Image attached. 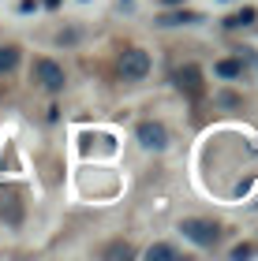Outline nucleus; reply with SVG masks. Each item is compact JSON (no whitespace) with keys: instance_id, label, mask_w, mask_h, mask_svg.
I'll use <instances>...</instances> for the list:
<instances>
[{"instance_id":"f257e3e1","label":"nucleus","mask_w":258,"mask_h":261,"mask_svg":"<svg viewBox=\"0 0 258 261\" xmlns=\"http://www.w3.org/2000/svg\"><path fill=\"white\" fill-rule=\"evenodd\" d=\"M180 231H183V239H191L195 246H217L221 243V224L217 220H198V217H191V220L180 224Z\"/></svg>"},{"instance_id":"f03ea898","label":"nucleus","mask_w":258,"mask_h":261,"mask_svg":"<svg viewBox=\"0 0 258 261\" xmlns=\"http://www.w3.org/2000/svg\"><path fill=\"white\" fill-rule=\"evenodd\" d=\"M176 90L187 93V97H202L206 93V82H202V71H198L195 64H183V67H176Z\"/></svg>"},{"instance_id":"7ed1b4c3","label":"nucleus","mask_w":258,"mask_h":261,"mask_svg":"<svg viewBox=\"0 0 258 261\" xmlns=\"http://www.w3.org/2000/svg\"><path fill=\"white\" fill-rule=\"evenodd\" d=\"M146 71H150V56H146L143 49H127V53L120 56V75H124V79L138 82V79H146Z\"/></svg>"},{"instance_id":"20e7f679","label":"nucleus","mask_w":258,"mask_h":261,"mask_svg":"<svg viewBox=\"0 0 258 261\" xmlns=\"http://www.w3.org/2000/svg\"><path fill=\"white\" fill-rule=\"evenodd\" d=\"M34 79H38L49 93H60L64 90V67L53 64V60H38V64H34Z\"/></svg>"},{"instance_id":"39448f33","label":"nucleus","mask_w":258,"mask_h":261,"mask_svg":"<svg viewBox=\"0 0 258 261\" xmlns=\"http://www.w3.org/2000/svg\"><path fill=\"white\" fill-rule=\"evenodd\" d=\"M138 142H143L146 149H165L169 146V130H165V123H154V120H143L138 123Z\"/></svg>"},{"instance_id":"423d86ee","label":"nucleus","mask_w":258,"mask_h":261,"mask_svg":"<svg viewBox=\"0 0 258 261\" xmlns=\"http://www.w3.org/2000/svg\"><path fill=\"white\" fill-rule=\"evenodd\" d=\"M146 257H150V261H172V257H180V250L169 246V243H154V246L146 250Z\"/></svg>"},{"instance_id":"0eeeda50","label":"nucleus","mask_w":258,"mask_h":261,"mask_svg":"<svg viewBox=\"0 0 258 261\" xmlns=\"http://www.w3.org/2000/svg\"><path fill=\"white\" fill-rule=\"evenodd\" d=\"M105 257H109V261L135 257V246H131V243H120V239H116V243H109V246H105Z\"/></svg>"},{"instance_id":"6e6552de","label":"nucleus","mask_w":258,"mask_h":261,"mask_svg":"<svg viewBox=\"0 0 258 261\" xmlns=\"http://www.w3.org/2000/svg\"><path fill=\"white\" fill-rule=\"evenodd\" d=\"M15 64H19V49L15 45H4V49H0V75L15 71Z\"/></svg>"},{"instance_id":"1a4fd4ad","label":"nucleus","mask_w":258,"mask_h":261,"mask_svg":"<svg viewBox=\"0 0 258 261\" xmlns=\"http://www.w3.org/2000/svg\"><path fill=\"white\" fill-rule=\"evenodd\" d=\"M161 27H176V22H198V11H176V15H161Z\"/></svg>"},{"instance_id":"9d476101","label":"nucleus","mask_w":258,"mask_h":261,"mask_svg":"<svg viewBox=\"0 0 258 261\" xmlns=\"http://www.w3.org/2000/svg\"><path fill=\"white\" fill-rule=\"evenodd\" d=\"M217 75H221V79H240V75H243V64H240V60H221V64H217Z\"/></svg>"},{"instance_id":"9b49d317","label":"nucleus","mask_w":258,"mask_h":261,"mask_svg":"<svg viewBox=\"0 0 258 261\" xmlns=\"http://www.w3.org/2000/svg\"><path fill=\"white\" fill-rule=\"evenodd\" d=\"M247 22H254V8H243V11H236V15H228L225 27H247Z\"/></svg>"},{"instance_id":"f8f14e48","label":"nucleus","mask_w":258,"mask_h":261,"mask_svg":"<svg viewBox=\"0 0 258 261\" xmlns=\"http://www.w3.org/2000/svg\"><path fill=\"white\" fill-rule=\"evenodd\" d=\"M251 254H254V246H251V243H240V246H232V257H236V261L251 257Z\"/></svg>"},{"instance_id":"ddd939ff","label":"nucleus","mask_w":258,"mask_h":261,"mask_svg":"<svg viewBox=\"0 0 258 261\" xmlns=\"http://www.w3.org/2000/svg\"><path fill=\"white\" fill-rule=\"evenodd\" d=\"M45 4H49V8H56V4H60V0H45Z\"/></svg>"},{"instance_id":"4468645a","label":"nucleus","mask_w":258,"mask_h":261,"mask_svg":"<svg viewBox=\"0 0 258 261\" xmlns=\"http://www.w3.org/2000/svg\"><path fill=\"white\" fill-rule=\"evenodd\" d=\"M165 4H180V0H165Z\"/></svg>"}]
</instances>
